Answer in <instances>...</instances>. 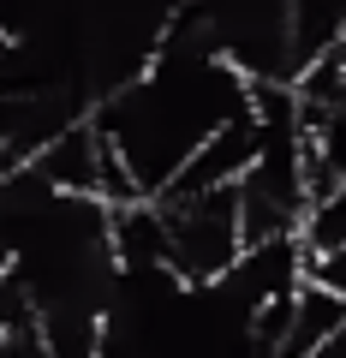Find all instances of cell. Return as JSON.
I'll use <instances>...</instances> for the list:
<instances>
[{
	"label": "cell",
	"instance_id": "277c9868",
	"mask_svg": "<svg viewBox=\"0 0 346 358\" xmlns=\"http://www.w3.org/2000/svg\"><path fill=\"white\" fill-rule=\"evenodd\" d=\"M334 60H340V72H346V30H340V42H334Z\"/></svg>",
	"mask_w": 346,
	"mask_h": 358
},
{
	"label": "cell",
	"instance_id": "6da1fadb",
	"mask_svg": "<svg viewBox=\"0 0 346 358\" xmlns=\"http://www.w3.org/2000/svg\"><path fill=\"white\" fill-rule=\"evenodd\" d=\"M340 322H346V299L334 293V287L298 275V287H293V317H287V334H281V352H322V346L334 341Z\"/></svg>",
	"mask_w": 346,
	"mask_h": 358
},
{
	"label": "cell",
	"instance_id": "7a4b0ae2",
	"mask_svg": "<svg viewBox=\"0 0 346 358\" xmlns=\"http://www.w3.org/2000/svg\"><path fill=\"white\" fill-rule=\"evenodd\" d=\"M305 275L346 299V245H329V251H305Z\"/></svg>",
	"mask_w": 346,
	"mask_h": 358
},
{
	"label": "cell",
	"instance_id": "3957f363",
	"mask_svg": "<svg viewBox=\"0 0 346 358\" xmlns=\"http://www.w3.org/2000/svg\"><path fill=\"white\" fill-rule=\"evenodd\" d=\"M322 352H340V358H346V322H340V329H334V341L322 346Z\"/></svg>",
	"mask_w": 346,
	"mask_h": 358
},
{
	"label": "cell",
	"instance_id": "5b68a950",
	"mask_svg": "<svg viewBox=\"0 0 346 358\" xmlns=\"http://www.w3.org/2000/svg\"><path fill=\"white\" fill-rule=\"evenodd\" d=\"M6 268H13V251H6V239H0V275H6Z\"/></svg>",
	"mask_w": 346,
	"mask_h": 358
}]
</instances>
